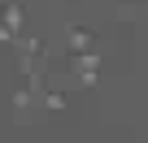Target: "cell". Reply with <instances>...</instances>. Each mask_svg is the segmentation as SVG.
I'll use <instances>...</instances> for the list:
<instances>
[{
  "label": "cell",
  "instance_id": "obj_1",
  "mask_svg": "<svg viewBox=\"0 0 148 143\" xmlns=\"http://www.w3.org/2000/svg\"><path fill=\"white\" fill-rule=\"evenodd\" d=\"M70 74H83V69H105V48H87V52H70L65 56Z\"/></svg>",
  "mask_w": 148,
  "mask_h": 143
},
{
  "label": "cell",
  "instance_id": "obj_2",
  "mask_svg": "<svg viewBox=\"0 0 148 143\" xmlns=\"http://www.w3.org/2000/svg\"><path fill=\"white\" fill-rule=\"evenodd\" d=\"M87 48H100L96 30H87V26H65V52H87Z\"/></svg>",
  "mask_w": 148,
  "mask_h": 143
},
{
  "label": "cell",
  "instance_id": "obj_3",
  "mask_svg": "<svg viewBox=\"0 0 148 143\" xmlns=\"http://www.w3.org/2000/svg\"><path fill=\"white\" fill-rule=\"evenodd\" d=\"M0 22H5L13 35H22L26 30V9L18 5V0H9V5H0Z\"/></svg>",
  "mask_w": 148,
  "mask_h": 143
},
{
  "label": "cell",
  "instance_id": "obj_4",
  "mask_svg": "<svg viewBox=\"0 0 148 143\" xmlns=\"http://www.w3.org/2000/svg\"><path fill=\"white\" fill-rule=\"evenodd\" d=\"M39 108H44L48 117H61V113L70 108V100H65L61 91H44V96H39Z\"/></svg>",
  "mask_w": 148,
  "mask_h": 143
},
{
  "label": "cell",
  "instance_id": "obj_5",
  "mask_svg": "<svg viewBox=\"0 0 148 143\" xmlns=\"http://www.w3.org/2000/svg\"><path fill=\"white\" fill-rule=\"evenodd\" d=\"M13 52H48V43H44V35H26V30H22V35L13 39Z\"/></svg>",
  "mask_w": 148,
  "mask_h": 143
},
{
  "label": "cell",
  "instance_id": "obj_6",
  "mask_svg": "<svg viewBox=\"0 0 148 143\" xmlns=\"http://www.w3.org/2000/svg\"><path fill=\"white\" fill-rule=\"evenodd\" d=\"M13 108H18V113H26V108H39V91H31V87L13 91Z\"/></svg>",
  "mask_w": 148,
  "mask_h": 143
},
{
  "label": "cell",
  "instance_id": "obj_7",
  "mask_svg": "<svg viewBox=\"0 0 148 143\" xmlns=\"http://www.w3.org/2000/svg\"><path fill=\"white\" fill-rule=\"evenodd\" d=\"M70 78L79 91H92V87H100V69H83V74H70Z\"/></svg>",
  "mask_w": 148,
  "mask_h": 143
},
{
  "label": "cell",
  "instance_id": "obj_8",
  "mask_svg": "<svg viewBox=\"0 0 148 143\" xmlns=\"http://www.w3.org/2000/svg\"><path fill=\"white\" fill-rule=\"evenodd\" d=\"M13 39H18V35H13L5 22H0V48H13Z\"/></svg>",
  "mask_w": 148,
  "mask_h": 143
}]
</instances>
